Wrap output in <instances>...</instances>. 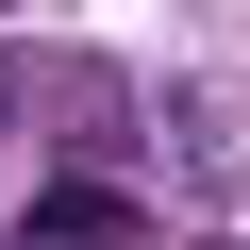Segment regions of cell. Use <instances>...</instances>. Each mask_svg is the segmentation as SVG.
Returning a JSON list of instances; mask_svg holds the SVG:
<instances>
[{
  "instance_id": "1",
  "label": "cell",
  "mask_w": 250,
  "mask_h": 250,
  "mask_svg": "<svg viewBox=\"0 0 250 250\" xmlns=\"http://www.w3.org/2000/svg\"><path fill=\"white\" fill-rule=\"evenodd\" d=\"M34 250H134L150 233V200L117 184V167H67V184H34V217H17Z\"/></svg>"
}]
</instances>
